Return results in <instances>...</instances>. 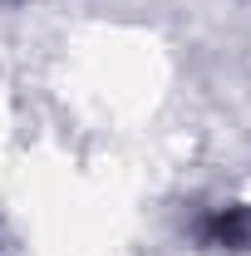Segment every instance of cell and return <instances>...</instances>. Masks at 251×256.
<instances>
[{
    "label": "cell",
    "mask_w": 251,
    "mask_h": 256,
    "mask_svg": "<svg viewBox=\"0 0 251 256\" xmlns=\"http://www.w3.org/2000/svg\"><path fill=\"white\" fill-rule=\"evenodd\" d=\"M202 236H207L212 246H232V252H236V246H246V242H251V212H246V207L217 212L212 222L202 226Z\"/></svg>",
    "instance_id": "6da1fadb"
}]
</instances>
